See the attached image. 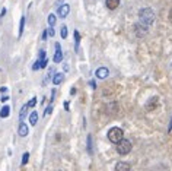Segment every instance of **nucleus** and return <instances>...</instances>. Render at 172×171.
<instances>
[{
	"instance_id": "14",
	"label": "nucleus",
	"mask_w": 172,
	"mask_h": 171,
	"mask_svg": "<svg viewBox=\"0 0 172 171\" xmlns=\"http://www.w3.org/2000/svg\"><path fill=\"white\" fill-rule=\"evenodd\" d=\"M9 114H10V107H9V105H4V107L0 110V117H1V119H6V117H9Z\"/></svg>"
},
{
	"instance_id": "11",
	"label": "nucleus",
	"mask_w": 172,
	"mask_h": 171,
	"mask_svg": "<svg viewBox=\"0 0 172 171\" xmlns=\"http://www.w3.org/2000/svg\"><path fill=\"white\" fill-rule=\"evenodd\" d=\"M73 37H75V50L79 51V45H80V34H79V31H75Z\"/></svg>"
},
{
	"instance_id": "5",
	"label": "nucleus",
	"mask_w": 172,
	"mask_h": 171,
	"mask_svg": "<svg viewBox=\"0 0 172 171\" xmlns=\"http://www.w3.org/2000/svg\"><path fill=\"white\" fill-rule=\"evenodd\" d=\"M95 75H96V78H98V79H105V78H108L109 70H108L107 67H98V69H96V72H95Z\"/></svg>"
},
{
	"instance_id": "8",
	"label": "nucleus",
	"mask_w": 172,
	"mask_h": 171,
	"mask_svg": "<svg viewBox=\"0 0 172 171\" xmlns=\"http://www.w3.org/2000/svg\"><path fill=\"white\" fill-rule=\"evenodd\" d=\"M18 133H19V136H22V137L28 136V133H29L28 124H26V123H23V122H21V124H19V129H18Z\"/></svg>"
},
{
	"instance_id": "24",
	"label": "nucleus",
	"mask_w": 172,
	"mask_h": 171,
	"mask_svg": "<svg viewBox=\"0 0 172 171\" xmlns=\"http://www.w3.org/2000/svg\"><path fill=\"white\" fill-rule=\"evenodd\" d=\"M51 111H53V105L50 104V105H48V107L45 108V111H44V116H48V114H50Z\"/></svg>"
},
{
	"instance_id": "25",
	"label": "nucleus",
	"mask_w": 172,
	"mask_h": 171,
	"mask_svg": "<svg viewBox=\"0 0 172 171\" xmlns=\"http://www.w3.org/2000/svg\"><path fill=\"white\" fill-rule=\"evenodd\" d=\"M47 64H48V60H47V59H43V60H41V69L47 67Z\"/></svg>"
},
{
	"instance_id": "21",
	"label": "nucleus",
	"mask_w": 172,
	"mask_h": 171,
	"mask_svg": "<svg viewBox=\"0 0 172 171\" xmlns=\"http://www.w3.org/2000/svg\"><path fill=\"white\" fill-rule=\"evenodd\" d=\"M35 105H37V98L34 97V98H31V99H29V102H28V107H29V108H32V107H35Z\"/></svg>"
},
{
	"instance_id": "17",
	"label": "nucleus",
	"mask_w": 172,
	"mask_h": 171,
	"mask_svg": "<svg viewBox=\"0 0 172 171\" xmlns=\"http://www.w3.org/2000/svg\"><path fill=\"white\" fill-rule=\"evenodd\" d=\"M60 35H61V38L64 40V38H67V26L66 25H63L61 28H60Z\"/></svg>"
},
{
	"instance_id": "27",
	"label": "nucleus",
	"mask_w": 172,
	"mask_h": 171,
	"mask_svg": "<svg viewBox=\"0 0 172 171\" xmlns=\"http://www.w3.org/2000/svg\"><path fill=\"white\" fill-rule=\"evenodd\" d=\"M4 15H6V7H3V9H1V13H0V18H3Z\"/></svg>"
},
{
	"instance_id": "18",
	"label": "nucleus",
	"mask_w": 172,
	"mask_h": 171,
	"mask_svg": "<svg viewBox=\"0 0 172 171\" xmlns=\"http://www.w3.org/2000/svg\"><path fill=\"white\" fill-rule=\"evenodd\" d=\"M55 21H57L55 19V15H53V13L48 15V24H50V26H54L55 25Z\"/></svg>"
},
{
	"instance_id": "15",
	"label": "nucleus",
	"mask_w": 172,
	"mask_h": 171,
	"mask_svg": "<svg viewBox=\"0 0 172 171\" xmlns=\"http://www.w3.org/2000/svg\"><path fill=\"white\" fill-rule=\"evenodd\" d=\"M37 122H38V113H37V111H32V113L29 114V124L35 126Z\"/></svg>"
},
{
	"instance_id": "4",
	"label": "nucleus",
	"mask_w": 172,
	"mask_h": 171,
	"mask_svg": "<svg viewBox=\"0 0 172 171\" xmlns=\"http://www.w3.org/2000/svg\"><path fill=\"white\" fill-rule=\"evenodd\" d=\"M63 60V51L60 43H55V54H54V63H60Z\"/></svg>"
},
{
	"instance_id": "32",
	"label": "nucleus",
	"mask_w": 172,
	"mask_h": 171,
	"mask_svg": "<svg viewBox=\"0 0 172 171\" xmlns=\"http://www.w3.org/2000/svg\"><path fill=\"white\" fill-rule=\"evenodd\" d=\"M90 86H92V88H93V89H95V88H96V84H95V82H93V81H90Z\"/></svg>"
},
{
	"instance_id": "13",
	"label": "nucleus",
	"mask_w": 172,
	"mask_h": 171,
	"mask_svg": "<svg viewBox=\"0 0 172 171\" xmlns=\"http://www.w3.org/2000/svg\"><path fill=\"white\" fill-rule=\"evenodd\" d=\"M25 22H26V18H25V16H22V18H21V24H19V31H18V37H19V38H21V37H22V34H23Z\"/></svg>"
},
{
	"instance_id": "9",
	"label": "nucleus",
	"mask_w": 172,
	"mask_h": 171,
	"mask_svg": "<svg viewBox=\"0 0 172 171\" xmlns=\"http://www.w3.org/2000/svg\"><path fill=\"white\" fill-rule=\"evenodd\" d=\"M105 4L109 10H115L120 6V0H105Z\"/></svg>"
},
{
	"instance_id": "33",
	"label": "nucleus",
	"mask_w": 172,
	"mask_h": 171,
	"mask_svg": "<svg viewBox=\"0 0 172 171\" xmlns=\"http://www.w3.org/2000/svg\"><path fill=\"white\" fill-rule=\"evenodd\" d=\"M70 94H72V95H75V94H76V88H72V91H70Z\"/></svg>"
},
{
	"instance_id": "23",
	"label": "nucleus",
	"mask_w": 172,
	"mask_h": 171,
	"mask_svg": "<svg viewBox=\"0 0 172 171\" xmlns=\"http://www.w3.org/2000/svg\"><path fill=\"white\" fill-rule=\"evenodd\" d=\"M47 32H48V35H50V37H54V35H55V31H54V28H53V26H50V28L47 29Z\"/></svg>"
},
{
	"instance_id": "22",
	"label": "nucleus",
	"mask_w": 172,
	"mask_h": 171,
	"mask_svg": "<svg viewBox=\"0 0 172 171\" xmlns=\"http://www.w3.org/2000/svg\"><path fill=\"white\" fill-rule=\"evenodd\" d=\"M38 69H41V60H37L32 66V70H38Z\"/></svg>"
},
{
	"instance_id": "34",
	"label": "nucleus",
	"mask_w": 172,
	"mask_h": 171,
	"mask_svg": "<svg viewBox=\"0 0 172 171\" xmlns=\"http://www.w3.org/2000/svg\"><path fill=\"white\" fill-rule=\"evenodd\" d=\"M172 130V117H171V124H169V129H168V132H171Z\"/></svg>"
},
{
	"instance_id": "35",
	"label": "nucleus",
	"mask_w": 172,
	"mask_h": 171,
	"mask_svg": "<svg viewBox=\"0 0 172 171\" xmlns=\"http://www.w3.org/2000/svg\"><path fill=\"white\" fill-rule=\"evenodd\" d=\"M169 21L172 22V9H171V12H169Z\"/></svg>"
},
{
	"instance_id": "10",
	"label": "nucleus",
	"mask_w": 172,
	"mask_h": 171,
	"mask_svg": "<svg viewBox=\"0 0 172 171\" xmlns=\"http://www.w3.org/2000/svg\"><path fill=\"white\" fill-rule=\"evenodd\" d=\"M63 79H64V75L63 73H54L53 75V84L54 85H60L63 82Z\"/></svg>"
},
{
	"instance_id": "30",
	"label": "nucleus",
	"mask_w": 172,
	"mask_h": 171,
	"mask_svg": "<svg viewBox=\"0 0 172 171\" xmlns=\"http://www.w3.org/2000/svg\"><path fill=\"white\" fill-rule=\"evenodd\" d=\"M7 99H9V97H1V99H0V101H1V102H6Z\"/></svg>"
},
{
	"instance_id": "29",
	"label": "nucleus",
	"mask_w": 172,
	"mask_h": 171,
	"mask_svg": "<svg viewBox=\"0 0 172 171\" xmlns=\"http://www.w3.org/2000/svg\"><path fill=\"white\" fill-rule=\"evenodd\" d=\"M0 92H3V94L7 92V88H6V86H1V88H0Z\"/></svg>"
},
{
	"instance_id": "16",
	"label": "nucleus",
	"mask_w": 172,
	"mask_h": 171,
	"mask_svg": "<svg viewBox=\"0 0 172 171\" xmlns=\"http://www.w3.org/2000/svg\"><path fill=\"white\" fill-rule=\"evenodd\" d=\"M28 108H29V107H28V104H25V105H23V107L21 108V113H19V119H21V122H22V120L25 119V116H26V111H28Z\"/></svg>"
},
{
	"instance_id": "2",
	"label": "nucleus",
	"mask_w": 172,
	"mask_h": 171,
	"mask_svg": "<svg viewBox=\"0 0 172 171\" xmlns=\"http://www.w3.org/2000/svg\"><path fill=\"white\" fill-rule=\"evenodd\" d=\"M123 137H124V132H123V129L112 127V129H109V130H108V139H109V142H112V143H118Z\"/></svg>"
},
{
	"instance_id": "26",
	"label": "nucleus",
	"mask_w": 172,
	"mask_h": 171,
	"mask_svg": "<svg viewBox=\"0 0 172 171\" xmlns=\"http://www.w3.org/2000/svg\"><path fill=\"white\" fill-rule=\"evenodd\" d=\"M43 59H45V51L41 50V51H40V60H43Z\"/></svg>"
},
{
	"instance_id": "12",
	"label": "nucleus",
	"mask_w": 172,
	"mask_h": 171,
	"mask_svg": "<svg viewBox=\"0 0 172 171\" xmlns=\"http://www.w3.org/2000/svg\"><path fill=\"white\" fill-rule=\"evenodd\" d=\"M130 168H131V165L129 162H118L115 165V170L117 171H124V170H130Z\"/></svg>"
},
{
	"instance_id": "19",
	"label": "nucleus",
	"mask_w": 172,
	"mask_h": 171,
	"mask_svg": "<svg viewBox=\"0 0 172 171\" xmlns=\"http://www.w3.org/2000/svg\"><path fill=\"white\" fill-rule=\"evenodd\" d=\"M87 152L92 154V136L87 135Z\"/></svg>"
},
{
	"instance_id": "7",
	"label": "nucleus",
	"mask_w": 172,
	"mask_h": 171,
	"mask_svg": "<svg viewBox=\"0 0 172 171\" xmlns=\"http://www.w3.org/2000/svg\"><path fill=\"white\" fill-rule=\"evenodd\" d=\"M136 34H137V37H144L146 34H147V25H141V24H137L136 25Z\"/></svg>"
},
{
	"instance_id": "31",
	"label": "nucleus",
	"mask_w": 172,
	"mask_h": 171,
	"mask_svg": "<svg viewBox=\"0 0 172 171\" xmlns=\"http://www.w3.org/2000/svg\"><path fill=\"white\" fill-rule=\"evenodd\" d=\"M64 110H66V111H69V102H67V101L64 102Z\"/></svg>"
},
{
	"instance_id": "28",
	"label": "nucleus",
	"mask_w": 172,
	"mask_h": 171,
	"mask_svg": "<svg viewBox=\"0 0 172 171\" xmlns=\"http://www.w3.org/2000/svg\"><path fill=\"white\" fill-rule=\"evenodd\" d=\"M47 37H48V32H47V29L43 32V40H47Z\"/></svg>"
},
{
	"instance_id": "1",
	"label": "nucleus",
	"mask_w": 172,
	"mask_h": 171,
	"mask_svg": "<svg viewBox=\"0 0 172 171\" xmlns=\"http://www.w3.org/2000/svg\"><path fill=\"white\" fill-rule=\"evenodd\" d=\"M139 19L144 25H152L155 21V12L150 7H141L139 10Z\"/></svg>"
},
{
	"instance_id": "3",
	"label": "nucleus",
	"mask_w": 172,
	"mask_h": 171,
	"mask_svg": "<svg viewBox=\"0 0 172 171\" xmlns=\"http://www.w3.org/2000/svg\"><path fill=\"white\" fill-rule=\"evenodd\" d=\"M117 145V152L120 154V155H127V154H130V151H131V142L130 140H127V139H121L118 143H115Z\"/></svg>"
},
{
	"instance_id": "6",
	"label": "nucleus",
	"mask_w": 172,
	"mask_h": 171,
	"mask_svg": "<svg viewBox=\"0 0 172 171\" xmlns=\"http://www.w3.org/2000/svg\"><path fill=\"white\" fill-rule=\"evenodd\" d=\"M69 12H70V6L69 4H61L60 7H58V16L61 18V19H64L67 15H69Z\"/></svg>"
},
{
	"instance_id": "20",
	"label": "nucleus",
	"mask_w": 172,
	"mask_h": 171,
	"mask_svg": "<svg viewBox=\"0 0 172 171\" xmlns=\"http://www.w3.org/2000/svg\"><path fill=\"white\" fill-rule=\"evenodd\" d=\"M28 160H29V152H25V154L22 155V162H21V164L25 165V164L28 162Z\"/></svg>"
}]
</instances>
